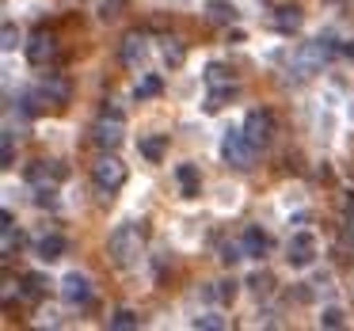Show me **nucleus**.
I'll use <instances>...</instances> for the list:
<instances>
[{
  "instance_id": "obj_1",
  "label": "nucleus",
  "mask_w": 354,
  "mask_h": 331,
  "mask_svg": "<svg viewBox=\"0 0 354 331\" xmlns=\"http://www.w3.org/2000/svg\"><path fill=\"white\" fill-rule=\"evenodd\" d=\"M111 259L118 263V267H133V263L141 259V247H145V236H141V229L133 221L118 225L115 232H111Z\"/></svg>"
},
{
  "instance_id": "obj_2",
  "label": "nucleus",
  "mask_w": 354,
  "mask_h": 331,
  "mask_svg": "<svg viewBox=\"0 0 354 331\" xmlns=\"http://www.w3.org/2000/svg\"><path fill=\"white\" fill-rule=\"evenodd\" d=\"M339 54V46L331 39H316V42H305V46L293 54V73H297L301 80L305 77H313V73H320L324 65L331 62V57Z\"/></svg>"
},
{
  "instance_id": "obj_3",
  "label": "nucleus",
  "mask_w": 354,
  "mask_h": 331,
  "mask_svg": "<svg viewBox=\"0 0 354 331\" xmlns=\"http://www.w3.org/2000/svg\"><path fill=\"white\" fill-rule=\"evenodd\" d=\"M221 156H225V164H232L236 171H248L255 164V145L248 141L244 130H229L221 138Z\"/></svg>"
},
{
  "instance_id": "obj_4",
  "label": "nucleus",
  "mask_w": 354,
  "mask_h": 331,
  "mask_svg": "<svg viewBox=\"0 0 354 331\" xmlns=\"http://www.w3.org/2000/svg\"><path fill=\"white\" fill-rule=\"evenodd\" d=\"M92 176H95V187H100L103 194H115L118 187L126 183V164L118 160V156H103L92 168Z\"/></svg>"
},
{
  "instance_id": "obj_5",
  "label": "nucleus",
  "mask_w": 354,
  "mask_h": 331,
  "mask_svg": "<svg viewBox=\"0 0 354 331\" xmlns=\"http://www.w3.org/2000/svg\"><path fill=\"white\" fill-rule=\"evenodd\" d=\"M122 130H126V118L118 115V111H115V115L107 111V115H100L92 138H95V145H100V149H118V145H122Z\"/></svg>"
},
{
  "instance_id": "obj_6",
  "label": "nucleus",
  "mask_w": 354,
  "mask_h": 331,
  "mask_svg": "<svg viewBox=\"0 0 354 331\" xmlns=\"http://www.w3.org/2000/svg\"><path fill=\"white\" fill-rule=\"evenodd\" d=\"M244 133H248V141H252L255 149L267 145V141L274 138V115H270V111H248Z\"/></svg>"
},
{
  "instance_id": "obj_7",
  "label": "nucleus",
  "mask_w": 354,
  "mask_h": 331,
  "mask_svg": "<svg viewBox=\"0 0 354 331\" xmlns=\"http://www.w3.org/2000/svg\"><path fill=\"white\" fill-rule=\"evenodd\" d=\"M286 259L290 267H308L316 259V236L313 232H293L290 244H286Z\"/></svg>"
},
{
  "instance_id": "obj_8",
  "label": "nucleus",
  "mask_w": 354,
  "mask_h": 331,
  "mask_svg": "<svg viewBox=\"0 0 354 331\" xmlns=\"http://www.w3.org/2000/svg\"><path fill=\"white\" fill-rule=\"evenodd\" d=\"M57 54V39L50 31H35L27 42V62L31 65H50V57Z\"/></svg>"
},
{
  "instance_id": "obj_9",
  "label": "nucleus",
  "mask_w": 354,
  "mask_h": 331,
  "mask_svg": "<svg viewBox=\"0 0 354 331\" xmlns=\"http://www.w3.org/2000/svg\"><path fill=\"white\" fill-rule=\"evenodd\" d=\"M149 57V42H145V35L141 31H130L122 39V65L126 69H141V62Z\"/></svg>"
},
{
  "instance_id": "obj_10",
  "label": "nucleus",
  "mask_w": 354,
  "mask_h": 331,
  "mask_svg": "<svg viewBox=\"0 0 354 331\" xmlns=\"http://www.w3.org/2000/svg\"><path fill=\"white\" fill-rule=\"evenodd\" d=\"M62 297L69 301V305H88L92 301V282H88L84 274H65V282H62Z\"/></svg>"
},
{
  "instance_id": "obj_11",
  "label": "nucleus",
  "mask_w": 354,
  "mask_h": 331,
  "mask_svg": "<svg viewBox=\"0 0 354 331\" xmlns=\"http://www.w3.org/2000/svg\"><path fill=\"white\" fill-rule=\"evenodd\" d=\"M39 95H42V100H50V103H57V107H65V103L73 100V84L65 77H46L39 84Z\"/></svg>"
},
{
  "instance_id": "obj_12",
  "label": "nucleus",
  "mask_w": 354,
  "mask_h": 331,
  "mask_svg": "<svg viewBox=\"0 0 354 331\" xmlns=\"http://www.w3.org/2000/svg\"><path fill=\"white\" fill-rule=\"evenodd\" d=\"M0 221H4V225H0V232H4V236H0V255H4V259H12V255L24 247V232H16L8 209H4V217H0Z\"/></svg>"
},
{
  "instance_id": "obj_13",
  "label": "nucleus",
  "mask_w": 354,
  "mask_h": 331,
  "mask_svg": "<svg viewBox=\"0 0 354 331\" xmlns=\"http://www.w3.org/2000/svg\"><path fill=\"white\" fill-rule=\"evenodd\" d=\"M240 244H244L248 259H263V255H267V247H270V236L259 229V225H252V229H244V240H240Z\"/></svg>"
},
{
  "instance_id": "obj_14",
  "label": "nucleus",
  "mask_w": 354,
  "mask_h": 331,
  "mask_svg": "<svg viewBox=\"0 0 354 331\" xmlns=\"http://www.w3.org/2000/svg\"><path fill=\"white\" fill-rule=\"evenodd\" d=\"M176 179H179V187H183V198H198V194H202V176H198L194 164H179Z\"/></svg>"
},
{
  "instance_id": "obj_15",
  "label": "nucleus",
  "mask_w": 354,
  "mask_h": 331,
  "mask_svg": "<svg viewBox=\"0 0 354 331\" xmlns=\"http://www.w3.org/2000/svg\"><path fill=\"white\" fill-rule=\"evenodd\" d=\"M138 153L145 156V160L160 164V160H164V153H168V138H164V133H149V138H141Z\"/></svg>"
},
{
  "instance_id": "obj_16",
  "label": "nucleus",
  "mask_w": 354,
  "mask_h": 331,
  "mask_svg": "<svg viewBox=\"0 0 354 331\" xmlns=\"http://www.w3.org/2000/svg\"><path fill=\"white\" fill-rule=\"evenodd\" d=\"M65 236H57V232H50V236H42L39 240V247H35V252H39V259H46V263H54V259H62L65 255Z\"/></svg>"
},
{
  "instance_id": "obj_17",
  "label": "nucleus",
  "mask_w": 354,
  "mask_h": 331,
  "mask_svg": "<svg viewBox=\"0 0 354 331\" xmlns=\"http://www.w3.org/2000/svg\"><path fill=\"white\" fill-rule=\"evenodd\" d=\"M206 19L209 23H232V19H236L232 0H206Z\"/></svg>"
},
{
  "instance_id": "obj_18",
  "label": "nucleus",
  "mask_w": 354,
  "mask_h": 331,
  "mask_svg": "<svg viewBox=\"0 0 354 331\" xmlns=\"http://www.w3.org/2000/svg\"><path fill=\"white\" fill-rule=\"evenodd\" d=\"M206 84H209V88H225V92H232V69H225L221 62L206 65Z\"/></svg>"
},
{
  "instance_id": "obj_19",
  "label": "nucleus",
  "mask_w": 354,
  "mask_h": 331,
  "mask_svg": "<svg viewBox=\"0 0 354 331\" xmlns=\"http://www.w3.org/2000/svg\"><path fill=\"white\" fill-rule=\"evenodd\" d=\"M274 27H278L282 35H293V31L301 27V12L290 8V4H286V8H278V12H274Z\"/></svg>"
},
{
  "instance_id": "obj_20",
  "label": "nucleus",
  "mask_w": 354,
  "mask_h": 331,
  "mask_svg": "<svg viewBox=\"0 0 354 331\" xmlns=\"http://www.w3.org/2000/svg\"><path fill=\"white\" fill-rule=\"evenodd\" d=\"M46 290H50V282L42 274H24V297L27 301H42V297H46Z\"/></svg>"
},
{
  "instance_id": "obj_21",
  "label": "nucleus",
  "mask_w": 354,
  "mask_h": 331,
  "mask_svg": "<svg viewBox=\"0 0 354 331\" xmlns=\"http://www.w3.org/2000/svg\"><path fill=\"white\" fill-rule=\"evenodd\" d=\"M160 92H164V80L160 77H145L138 88H133V95H138V100H156Z\"/></svg>"
},
{
  "instance_id": "obj_22",
  "label": "nucleus",
  "mask_w": 354,
  "mask_h": 331,
  "mask_svg": "<svg viewBox=\"0 0 354 331\" xmlns=\"http://www.w3.org/2000/svg\"><path fill=\"white\" fill-rule=\"evenodd\" d=\"M138 323H141V320L130 312V308H118V312L111 316V328H115V331H133Z\"/></svg>"
},
{
  "instance_id": "obj_23",
  "label": "nucleus",
  "mask_w": 354,
  "mask_h": 331,
  "mask_svg": "<svg viewBox=\"0 0 354 331\" xmlns=\"http://www.w3.org/2000/svg\"><path fill=\"white\" fill-rule=\"evenodd\" d=\"M12 160H16V133L4 130V141H0V164L12 168Z\"/></svg>"
},
{
  "instance_id": "obj_24",
  "label": "nucleus",
  "mask_w": 354,
  "mask_h": 331,
  "mask_svg": "<svg viewBox=\"0 0 354 331\" xmlns=\"http://www.w3.org/2000/svg\"><path fill=\"white\" fill-rule=\"evenodd\" d=\"M194 328H198V331H221L225 320H221V316H214V312H206V316H194Z\"/></svg>"
},
{
  "instance_id": "obj_25",
  "label": "nucleus",
  "mask_w": 354,
  "mask_h": 331,
  "mask_svg": "<svg viewBox=\"0 0 354 331\" xmlns=\"http://www.w3.org/2000/svg\"><path fill=\"white\" fill-rule=\"evenodd\" d=\"M236 259H248V255H244V244H225V247H221V263H225V267H232Z\"/></svg>"
},
{
  "instance_id": "obj_26",
  "label": "nucleus",
  "mask_w": 354,
  "mask_h": 331,
  "mask_svg": "<svg viewBox=\"0 0 354 331\" xmlns=\"http://www.w3.org/2000/svg\"><path fill=\"white\" fill-rule=\"evenodd\" d=\"M214 297L221 301V305H232V301H236V282H217Z\"/></svg>"
},
{
  "instance_id": "obj_27",
  "label": "nucleus",
  "mask_w": 354,
  "mask_h": 331,
  "mask_svg": "<svg viewBox=\"0 0 354 331\" xmlns=\"http://www.w3.org/2000/svg\"><path fill=\"white\" fill-rule=\"evenodd\" d=\"M0 39H4V50H16V46H19V27H16V23H4Z\"/></svg>"
},
{
  "instance_id": "obj_28",
  "label": "nucleus",
  "mask_w": 354,
  "mask_h": 331,
  "mask_svg": "<svg viewBox=\"0 0 354 331\" xmlns=\"http://www.w3.org/2000/svg\"><path fill=\"white\" fill-rule=\"evenodd\" d=\"M320 323L324 328H343V312H339V308H324V316H320Z\"/></svg>"
},
{
  "instance_id": "obj_29",
  "label": "nucleus",
  "mask_w": 354,
  "mask_h": 331,
  "mask_svg": "<svg viewBox=\"0 0 354 331\" xmlns=\"http://www.w3.org/2000/svg\"><path fill=\"white\" fill-rule=\"evenodd\" d=\"M164 62H168V65H179V62H183V46L168 42V46H164Z\"/></svg>"
},
{
  "instance_id": "obj_30",
  "label": "nucleus",
  "mask_w": 354,
  "mask_h": 331,
  "mask_svg": "<svg viewBox=\"0 0 354 331\" xmlns=\"http://www.w3.org/2000/svg\"><path fill=\"white\" fill-rule=\"evenodd\" d=\"M118 8H122V0H103V8H100V19H115Z\"/></svg>"
},
{
  "instance_id": "obj_31",
  "label": "nucleus",
  "mask_w": 354,
  "mask_h": 331,
  "mask_svg": "<svg viewBox=\"0 0 354 331\" xmlns=\"http://www.w3.org/2000/svg\"><path fill=\"white\" fill-rule=\"evenodd\" d=\"M343 54H346V57H351V62H354V39L346 42V46H343Z\"/></svg>"
},
{
  "instance_id": "obj_32",
  "label": "nucleus",
  "mask_w": 354,
  "mask_h": 331,
  "mask_svg": "<svg viewBox=\"0 0 354 331\" xmlns=\"http://www.w3.org/2000/svg\"><path fill=\"white\" fill-rule=\"evenodd\" d=\"M351 240H354V214H351Z\"/></svg>"
}]
</instances>
